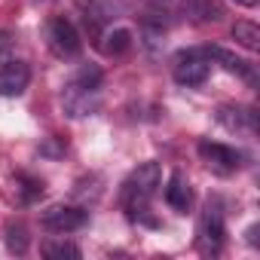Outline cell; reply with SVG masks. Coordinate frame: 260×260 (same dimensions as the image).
Listing matches in <instances>:
<instances>
[{
	"label": "cell",
	"mask_w": 260,
	"mask_h": 260,
	"mask_svg": "<svg viewBox=\"0 0 260 260\" xmlns=\"http://www.w3.org/2000/svg\"><path fill=\"white\" fill-rule=\"evenodd\" d=\"M101 80H104V74L92 61L80 64L74 71V77L61 89V107L71 119H83V116L98 113V107H101Z\"/></svg>",
	"instance_id": "cell-1"
},
{
	"label": "cell",
	"mask_w": 260,
	"mask_h": 260,
	"mask_svg": "<svg viewBox=\"0 0 260 260\" xmlns=\"http://www.w3.org/2000/svg\"><path fill=\"white\" fill-rule=\"evenodd\" d=\"M159 184H162L159 162H144V166H138L132 175L125 178V184L119 190V199H122V208L128 211V217H132V220H138L147 211V202L156 196Z\"/></svg>",
	"instance_id": "cell-2"
},
{
	"label": "cell",
	"mask_w": 260,
	"mask_h": 260,
	"mask_svg": "<svg viewBox=\"0 0 260 260\" xmlns=\"http://www.w3.org/2000/svg\"><path fill=\"white\" fill-rule=\"evenodd\" d=\"M223 236H226V226H223V205H220V199H208L205 208H202V214H199L196 245H199L202 254H220Z\"/></svg>",
	"instance_id": "cell-3"
},
{
	"label": "cell",
	"mask_w": 260,
	"mask_h": 260,
	"mask_svg": "<svg viewBox=\"0 0 260 260\" xmlns=\"http://www.w3.org/2000/svg\"><path fill=\"white\" fill-rule=\"evenodd\" d=\"M46 46L55 58H77L83 49V40L71 19H52L46 25Z\"/></svg>",
	"instance_id": "cell-4"
},
{
	"label": "cell",
	"mask_w": 260,
	"mask_h": 260,
	"mask_svg": "<svg viewBox=\"0 0 260 260\" xmlns=\"http://www.w3.org/2000/svg\"><path fill=\"white\" fill-rule=\"evenodd\" d=\"M175 83L178 86H202L205 80H208V74H211V64H208V58L199 52V49H190V52H181L178 58H175Z\"/></svg>",
	"instance_id": "cell-5"
},
{
	"label": "cell",
	"mask_w": 260,
	"mask_h": 260,
	"mask_svg": "<svg viewBox=\"0 0 260 260\" xmlns=\"http://www.w3.org/2000/svg\"><path fill=\"white\" fill-rule=\"evenodd\" d=\"M40 223L49 233H74V230H83L89 223V214L77 205H49L40 214Z\"/></svg>",
	"instance_id": "cell-6"
},
{
	"label": "cell",
	"mask_w": 260,
	"mask_h": 260,
	"mask_svg": "<svg viewBox=\"0 0 260 260\" xmlns=\"http://www.w3.org/2000/svg\"><path fill=\"white\" fill-rule=\"evenodd\" d=\"M199 156H202V162L214 172V175H233L236 169H239V153L233 150V147H226V144H217V141H199Z\"/></svg>",
	"instance_id": "cell-7"
},
{
	"label": "cell",
	"mask_w": 260,
	"mask_h": 260,
	"mask_svg": "<svg viewBox=\"0 0 260 260\" xmlns=\"http://www.w3.org/2000/svg\"><path fill=\"white\" fill-rule=\"evenodd\" d=\"M199 52H202L205 58H214L226 74H236V77L245 80L248 86H257V71H254V64L245 61V58H239L236 52H230V49H223V46H202Z\"/></svg>",
	"instance_id": "cell-8"
},
{
	"label": "cell",
	"mask_w": 260,
	"mask_h": 260,
	"mask_svg": "<svg viewBox=\"0 0 260 260\" xmlns=\"http://www.w3.org/2000/svg\"><path fill=\"white\" fill-rule=\"evenodd\" d=\"M28 83H31V68L25 61H16V58L4 61V68H0V95L16 98L28 89Z\"/></svg>",
	"instance_id": "cell-9"
},
{
	"label": "cell",
	"mask_w": 260,
	"mask_h": 260,
	"mask_svg": "<svg viewBox=\"0 0 260 260\" xmlns=\"http://www.w3.org/2000/svg\"><path fill=\"white\" fill-rule=\"evenodd\" d=\"M181 13L193 25H211V22H220L226 16V7L220 0H181Z\"/></svg>",
	"instance_id": "cell-10"
},
{
	"label": "cell",
	"mask_w": 260,
	"mask_h": 260,
	"mask_svg": "<svg viewBox=\"0 0 260 260\" xmlns=\"http://www.w3.org/2000/svg\"><path fill=\"white\" fill-rule=\"evenodd\" d=\"M166 202L175 211H181V214L190 211V205H193V187H190V181L181 172H172V178L166 184Z\"/></svg>",
	"instance_id": "cell-11"
},
{
	"label": "cell",
	"mask_w": 260,
	"mask_h": 260,
	"mask_svg": "<svg viewBox=\"0 0 260 260\" xmlns=\"http://www.w3.org/2000/svg\"><path fill=\"white\" fill-rule=\"evenodd\" d=\"M98 49L110 58L116 55H125L128 49H132V34H128L125 28H107L98 34Z\"/></svg>",
	"instance_id": "cell-12"
},
{
	"label": "cell",
	"mask_w": 260,
	"mask_h": 260,
	"mask_svg": "<svg viewBox=\"0 0 260 260\" xmlns=\"http://www.w3.org/2000/svg\"><path fill=\"white\" fill-rule=\"evenodd\" d=\"M217 122H220V125H226L230 132H242V128L254 132V110H242V107L223 104V107L217 110Z\"/></svg>",
	"instance_id": "cell-13"
},
{
	"label": "cell",
	"mask_w": 260,
	"mask_h": 260,
	"mask_svg": "<svg viewBox=\"0 0 260 260\" xmlns=\"http://www.w3.org/2000/svg\"><path fill=\"white\" fill-rule=\"evenodd\" d=\"M31 245V236H28V226L22 220H10L7 223V251L10 254H25Z\"/></svg>",
	"instance_id": "cell-14"
},
{
	"label": "cell",
	"mask_w": 260,
	"mask_h": 260,
	"mask_svg": "<svg viewBox=\"0 0 260 260\" xmlns=\"http://www.w3.org/2000/svg\"><path fill=\"white\" fill-rule=\"evenodd\" d=\"M233 37L239 46H245L248 52H257L260 49V28L254 22H236L233 25Z\"/></svg>",
	"instance_id": "cell-15"
},
{
	"label": "cell",
	"mask_w": 260,
	"mask_h": 260,
	"mask_svg": "<svg viewBox=\"0 0 260 260\" xmlns=\"http://www.w3.org/2000/svg\"><path fill=\"white\" fill-rule=\"evenodd\" d=\"M43 257H49V260H80V248L74 242H64V239H49V242H43Z\"/></svg>",
	"instance_id": "cell-16"
},
{
	"label": "cell",
	"mask_w": 260,
	"mask_h": 260,
	"mask_svg": "<svg viewBox=\"0 0 260 260\" xmlns=\"http://www.w3.org/2000/svg\"><path fill=\"white\" fill-rule=\"evenodd\" d=\"M13 52H16V37H13L10 31H0V64L10 61Z\"/></svg>",
	"instance_id": "cell-17"
},
{
	"label": "cell",
	"mask_w": 260,
	"mask_h": 260,
	"mask_svg": "<svg viewBox=\"0 0 260 260\" xmlns=\"http://www.w3.org/2000/svg\"><path fill=\"white\" fill-rule=\"evenodd\" d=\"M233 4H236V7H248V10H251V7H257V0H233Z\"/></svg>",
	"instance_id": "cell-18"
},
{
	"label": "cell",
	"mask_w": 260,
	"mask_h": 260,
	"mask_svg": "<svg viewBox=\"0 0 260 260\" xmlns=\"http://www.w3.org/2000/svg\"><path fill=\"white\" fill-rule=\"evenodd\" d=\"M248 242H251V245H257V226H251V230H248Z\"/></svg>",
	"instance_id": "cell-19"
}]
</instances>
